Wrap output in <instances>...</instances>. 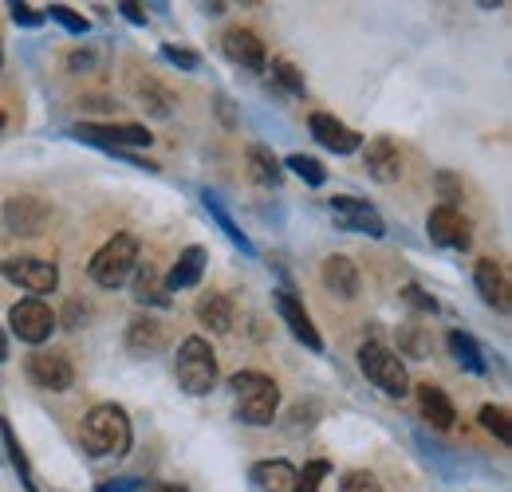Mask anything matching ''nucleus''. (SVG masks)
<instances>
[{
	"label": "nucleus",
	"mask_w": 512,
	"mask_h": 492,
	"mask_svg": "<svg viewBox=\"0 0 512 492\" xmlns=\"http://www.w3.org/2000/svg\"><path fill=\"white\" fill-rule=\"evenodd\" d=\"M83 449L91 453V457H123L130 449V418L123 406H115V402H99V406H91L87 410V418H83Z\"/></svg>",
	"instance_id": "1"
},
{
	"label": "nucleus",
	"mask_w": 512,
	"mask_h": 492,
	"mask_svg": "<svg viewBox=\"0 0 512 492\" xmlns=\"http://www.w3.org/2000/svg\"><path fill=\"white\" fill-rule=\"evenodd\" d=\"M233 398H237V418L245 426H272L276 410H280V386L260 374V370H241L233 374Z\"/></svg>",
	"instance_id": "2"
},
{
	"label": "nucleus",
	"mask_w": 512,
	"mask_h": 492,
	"mask_svg": "<svg viewBox=\"0 0 512 492\" xmlns=\"http://www.w3.org/2000/svg\"><path fill=\"white\" fill-rule=\"evenodd\" d=\"M134 268H138V237L134 233H115L87 264V272L99 288H123L134 276Z\"/></svg>",
	"instance_id": "3"
},
{
	"label": "nucleus",
	"mask_w": 512,
	"mask_h": 492,
	"mask_svg": "<svg viewBox=\"0 0 512 492\" xmlns=\"http://www.w3.org/2000/svg\"><path fill=\"white\" fill-rule=\"evenodd\" d=\"M174 374H178V382H182V390H186V394H209V390L217 386V378H221L213 347H209L201 335L182 339L178 359H174Z\"/></svg>",
	"instance_id": "4"
},
{
	"label": "nucleus",
	"mask_w": 512,
	"mask_h": 492,
	"mask_svg": "<svg viewBox=\"0 0 512 492\" xmlns=\"http://www.w3.org/2000/svg\"><path fill=\"white\" fill-rule=\"evenodd\" d=\"M359 367L390 398H406L410 394V374L402 367V359L383 343H363L359 347Z\"/></svg>",
	"instance_id": "5"
},
{
	"label": "nucleus",
	"mask_w": 512,
	"mask_h": 492,
	"mask_svg": "<svg viewBox=\"0 0 512 492\" xmlns=\"http://www.w3.org/2000/svg\"><path fill=\"white\" fill-rule=\"evenodd\" d=\"M0 276L12 280L16 288L32 292L36 300L60 288V268L52 260H40V256H4L0 260Z\"/></svg>",
	"instance_id": "6"
},
{
	"label": "nucleus",
	"mask_w": 512,
	"mask_h": 492,
	"mask_svg": "<svg viewBox=\"0 0 512 492\" xmlns=\"http://www.w3.org/2000/svg\"><path fill=\"white\" fill-rule=\"evenodd\" d=\"M56 311L48 308L44 300H20V304H12L8 311V327H12V335L20 339V343H32V347H40V343H48L52 339V331H56Z\"/></svg>",
	"instance_id": "7"
},
{
	"label": "nucleus",
	"mask_w": 512,
	"mask_h": 492,
	"mask_svg": "<svg viewBox=\"0 0 512 492\" xmlns=\"http://www.w3.org/2000/svg\"><path fill=\"white\" fill-rule=\"evenodd\" d=\"M4 229L12 237H36L44 233V225L52 221V205L44 197H32V193H16L4 201Z\"/></svg>",
	"instance_id": "8"
},
{
	"label": "nucleus",
	"mask_w": 512,
	"mask_h": 492,
	"mask_svg": "<svg viewBox=\"0 0 512 492\" xmlns=\"http://www.w3.org/2000/svg\"><path fill=\"white\" fill-rule=\"evenodd\" d=\"M331 213H335V221L343 225V229H351V233H367V237H386V221L379 217V209L375 205H367L363 197H347V193H339V197H331Z\"/></svg>",
	"instance_id": "9"
},
{
	"label": "nucleus",
	"mask_w": 512,
	"mask_h": 492,
	"mask_svg": "<svg viewBox=\"0 0 512 492\" xmlns=\"http://www.w3.org/2000/svg\"><path fill=\"white\" fill-rule=\"evenodd\" d=\"M28 378L40 386V390H52V394H64L75 386V367L64 351H36L28 359Z\"/></svg>",
	"instance_id": "10"
},
{
	"label": "nucleus",
	"mask_w": 512,
	"mask_h": 492,
	"mask_svg": "<svg viewBox=\"0 0 512 492\" xmlns=\"http://www.w3.org/2000/svg\"><path fill=\"white\" fill-rule=\"evenodd\" d=\"M75 138L83 142H95V146H107V150H123V146H150L154 134L146 126H134V123H119V126H99V123H79L71 130Z\"/></svg>",
	"instance_id": "11"
},
{
	"label": "nucleus",
	"mask_w": 512,
	"mask_h": 492,
	"mask_svg": "<svg viewBox=\"0 0 512 492\" xmlns=\"http://www.w3.org/2000/svg\"><path fill=\"white\" fill-rule=\"evenodd\" d=\"M221 48H225L229 60L241 63V67H249V71H264V67H268L264 40L256 36L253 28H229V32L221 36Z\"/></svg>",
	"instance_id": "12"
},
{
	"label": "nucleus",
	"mask_w": 512,
	"mask_h": 492,
	"mask_svg": "<svg viewBox=\"0 0 512 492\" xmlns=\"http://www.w3.org/2000/svg\"><path fill=\"white\" fill-rule=\"evenodd\" d=\"M320 280H323V288H327L331 296H339V300H355V296H359V284H363V276H359L355 260H351V256H343V252H335V256H327V260H323Z\"/></svg>",
	"instance_id": "13"
},
{
	"label": "nucleus",
	"mask_w": 512,
	"mask_h": 492,
	"mask_svg": "<svg viewBox=\"0 0 512 492\" xmlns=\"http://www.w3.org/2000/svg\"><path fill=\"white\" fill-rule=\"evenodd\" d=\"M473 284H477V292H481V300H485L489 308L509 311V272L501 268V260H493V256L477 260Z\"/></svg>",
	"instance_id": "14"
},
{
	"label": "nucleus",
	"mask_w": 512,
	"mask_h": 492,
	"mask_svg": "<svg viewBox=\"0 0 512 492\" xmlns=\"http://www.w3.org/2000/svg\"><path fill=\"white\" fill-rule=\"evenodd\" d=\"M426 229H430V241L442 248H469V241H473L469 221H465L457 209H449V205H438V209L430 213Z\"/></svg>",
	"instance_id": "15"
},
{
	"label": "nucleus",
	"mask_w": 512,
	"mask_h": 492,
	"mask_svg": "<svg viewBox=\"0 0 512 492\" xmlns=\"http://www.w3.org/2000/svg\"><path fill=\"white\" fill-rule=\"evenodd\" d=\"M276 311H280V319L288 323V331L308 347V351H323V339L320 331H316V323H312V315L304 311V304L296 300V296H288V292H276Z\"/></svg>",
	"instance_id": "16"
},
{
	"label": "nucleus",
	"mask_w": 512,
	"mask_h": 492,
	"mask_svg": "<svg viewBox=\"0 0 512 492\" xmlns=\"http://www.w3.org/2000/svg\"><path fill=\"white\" fill-rule=\"evenodd\" d=\"M363 166H367V174H371L375 182H383V185L402 178V154H398V146H394L390 138L367 142V150H363Z\"/></svg>",
	"instance_id": "17"
},
{
	"label": "nucleus",
	"mask_w": 512,
	"mask_h": 492,
	"mask_svg": "<svg viewBox=\"0 0 512 492\" xmlns=\"http://www.w3.org/2000/svg\"><path fill=\"white\" fill-rule=\"evenodd\" d=\"M308 126H312L316 142H320V146H327V150H335V154H355V150L363 146V138H359L351 126L339 123L335 115H323V111H316V115L308 119Z\"/></svg>",
	"instance_id": "18"
},
{
	"label": "nucleus",
	"mask_w": 512,
	"mask_h": 492,
	"mask_svg": "<svg viewBox=\"0 0 512 492\" xmlns=\"http://www.w3.org/2000/svg\"><path fill=\"white\" fill-rule=\"evenodd\" d=\"M193 311H197V323H205L213 335H229L233 323H237V308H233V300L225 292H205Z\"/></svg>",
	"instance_id": "19"
},
{
	"label": "nucleus",
	"mask_w": 512,
	"mask_h": 492,
	"mask_svg": "<svg viewBox=\"0 0 512 492\" xmlns=\"http://www.w3.org/2000/svg\"><path fill=\"white\" fill-rule=\"evenodd\" d=\"M127 347L134 355H158L166 347V323L154 315H134L127 327Z\"/></svg>",
	"instance_id": "20"
},
{
	"label": "nucleus",
	"mask_w": 512,
	"mask_h": 492,
	"mask_svg": "<svg viewBox=\"0 0 512 492\" xmlns=\"http://www.w3.org/2000/svg\"><path fill=\"white\" fill-rule=\"evenodd\" d=\"M130 87H134V99H138V107L146 115H154V119H170L174 115V95L154 75H134Z\"/></svg>",
	"instance_id": "21"
},
{
	"label": "nucleus",
	"mask_w": 512,
	"mask_h": 492,
	"mask_svg": "<svg viewBox=\"0 0 512 492\" xmlns=\"http://www.w3.org/2000/svg\"><path fill=\"white\" fill-rule=\"evenodd\" d=\"M418 406H422V418H426L434 430H449L453 418H457V410H453V402L446 398V390L434 386V382H422V386H418Z\"/></svg>",
	"instance_id": "22"
},
{
	"label": "nucleus",
	"mask_w": 512,
	"mask_h": 492,
	"mask_svg": "<svg viewBox=\"0 0 512 492\" xmlns=\"http://www.w3.org/2000/svg\"><path fill=\"white\" fill-rule=\"evenodd\" d=\"M296 465L288 461H260L253 469V481L260 492H296Z\"/></svg>",
	"instance_id": "23"
},
{
	"label": "nucleus",
	"mask_w": 512,
	"mask_h": 492,
	"mask_svg": "<svg viewBox=\"0 0 512 492\" xmlns=\"http://www.w3.org/2000/svg\"><path fill=\"white\" fill-rule=\"evenodd\" d=\"M201 272H205V248L190 245L182 256H178V264L170 268V276H166V292H182V288H193L197 280H201Z\"/></svg>",
	"instance_id": "24"
},
{
	"label": "nucleus",
	"mask_w": 512,
	"mask_h": 492,
	"mask_svg": "<svg viewBox=\"0 0 512 492\" xmlns=\"http://www.w3.org/2000/svg\"><path fill=\"white\" fill-rule=\"evenodd\" d=\"M134 300L138 304H158V308H166L170 304V296H166V284H162V276H158V268L146 260H138V268H134Z\"/></svg>",
	"instance_id": "25"
},
{
	"label": "nucleus",
	"mask_w": 512,
	"mask_h": 492,
	"mask_svg": "<svg viewBox=\"0 0 512 492\" xmlns=\"http://www.w3.org/2000/svg\"><path fill=\"white\" fill-rule=\"evenodd\" d=\"M249 174H253V182H260V185H280L284 166L276 162V154H272L268 146H249Z\"/></svg>",
	"instance_id": "26"
},
{
	"label": "nucleus",
	"mask_w": 512,
	"mask_h": 492,
	"mask_svg": "<svg viewBox=\"0 0 512 492\" xmlns=\"http://www.w3.org/2000/svg\"><path fill=\"white\" fill-rule=\"evenodd\" d=\"M449 351H453V359H457L461 367L473 370V374H485V370H489V363L481 359V347H477L465 331H449Z\"/></svg>",
	"instance_id": "27"
},
{
	"label": "nucleus",
	"mask_w": 512,
	"mask_h": 492,
	"mask_svg": "<svg viewBox=\"0 0 512 492\" xmlns=\"http://www.w3.org/2000/svg\"><path fill=\"white\" fill-rule=\"evenodd\" d=\"M205 209H209V217H213V221H217V225H221V233H225V237H229V241H233V245L241 248V252H249V256H253L256 248H253V241H249V237H245V233H241V229H237V221H233V217H229V213H225V209H221V201H217V197H213V193H205Z\"/></svg>",
	"instance_id": "28"
},
{
	"label": "nucleus",
	"mask_w": 512,
	"mask_h": 492,
	"mask_svg": "<svg viewBox=\"0 0 512 492\" xmlns=\"http://www.w3.org/2000/svg\"><path fill=\"white\" fill-rule=\"evenodd\" d=\"M0 433H4V449H8V457H12V469L20 473L24 489H28V492H40V489H36V477H32V465H28V457H24V449H20V441H16L12 426H8V422H0Z\"/></svg>",
	"instance_id": "29"
},
{
	"label": "nucleus",
	"mask_w": 512,
	"mask_h": 492,
	"mask_svg": "<svg viewBox=\"0 0 512 492\" xmlns=\"http://www.w3.org/2000/svg\"><path fill=\"white\" fill-rule=\"evenodd\" d=\"M481 426L493 433L497 441H512V422L505 406H481Z\"/></svg>",
	"instance_id": "30"
},
{
	"label": "nucleus",
	"mask_w": 512,
	"mask_h": 492,
	"mask_svg": "<svg viewBox=\"0 0 512 492\" xmlns=\"http://www.w3.org/2000/svg\"><path fill=\"white\" fill-rule=\"evenodd\" d=\"M284 166H288L292 174H300V178H304L308 185H323V182H327V170H323L316 158H308V154H292Z\"/></svg>",
	"instance_id": "31"
},
{
	"label": "nucleus",
	"mask_w": 512,
	"mask_h": 492,
	"mask_svg": "<svg viewBox=\"0 0 512 492\" xmlns=\"http://www.w3.org/2000/svg\"><path fill=\"white\" fill-rule=\"evenodd\" d=\"M272 75L292 91V95H304V75H300V67L288 60H272Z\"/></svg>",
	"instance_id": "32"
},
{
	"label": "nucleus",
	"mask_w": 512,
	"mask_h": 492,
	"mask_svg": "<svg viewBox=\"0 0 512 492\" xmlns=\"http://www.w3.org/2000/svg\"><path fill=\"white\" fill-rule=\"evenodd\" d=\"M48 16H52L56 24H64L67 32H75V36H87V28H91V24H87L79 12H71L67 4H52V8H48Z\"/></svg>",
	"instance_id": "33"
},
{
	"label": "nucleus",
	"mask_w": 512,
	"mask_h": 492,
	"mask_svg": "<svg viewBox=\"0 0 512 492\" xmlns=\"http://www.w3.org/2000/svg\"><path fill=\"white\" fill-rule=\"evenodd\" d=\"M323 477H327V461H312L304 473H296V492H320Z\"/></svg>",
	"instance_id": "34"
},
{
	"label": "nucleus",
	"mask_w": 512,
	"mask_h": 492,
	"mask_svg": "<svg viewBox=\"0 0 512 492\" xmlns=\"http://www.w3.org/2000/svg\"><path fill=\"white\" fill-rule=\"evenodd\" d=\"M339 492H383V489H379V481H375L371 473H359V469H355V473H347V477L339 481Z\"/></svg>",
	"instance_id": "35"
},
{
	"label": "nucleus",
	"mask_w": 512,
	"mask_h": 492,
	"mask_svg": "<svg viewBox=\"0 0 512 492\" xmlns=\"http://www.w3.org/2000/svg\"><path fill=\"white\" fill-rule=\"evenodd\" d=\"M434 185H438V193H442V201H446L449 209H457V201H461V178H453L449 170H442L434 178Z\"/></svg>",
	"instance_id": "36"
},
{
	"label": "nucleus",
	"mask_w": 512,
	"mask_h": 492,
	"mask_svg": "<svg viewBox=\"0 0 512 492\" xmlns=\"http://www.w3.org/2000/svg\"><path fill=\"white\" fill-rule=\"evenodd\" d=\"M402 300L410 304V308H418V311H438V304H434V296H426L418 284H406L402 288Z\"/></svg>",
	"instance_id": "37"
},
{
	"label": "nucleus",
	"mask_w": 512,
	"mask_h": 492,
	"mask_svg": "<svg viewBox=\"0 0 512 492\" xmlns=\"http://www.w3.org/2000/svg\"><path fill=\"white\" fill-rule=\"evenodd\" d=\"M162 56H166V60L170 63H178V67H186V71H193V67H197V52H186V48H174V44H166V48H162Z\"/></svg>",
	"instance_id": "38"
},
{
	"label": "nucleus",
	"mask_w": 512,
	"mask_h": 492,
	"mask_svg": "<svg viewBox=\"0 0 512 492\" xmlns=\"http://www.w3.org/2000/svg\"><path fill=\"white\" fill-rule=\"evenodd\" d=\"M12 20H16V24H24V28H36L44 16H40V12H32L28 4H12Z\"/></svg>",
	"instance_id": "39"
},
{
	"label": "nucleus",
	"mask_w": 512,
	"mask_h": 492,
	"mask_svg": "<svg viewBox=\"0 0 512 492\" xmlns=\"http://www.w3.org/2000/svg\"><path fill=\"white\" fill-rule=\"evenodd\" d=\"M67 67H71V71H87V67H95V52H71V56H67Z\"/></svg>",
	"instance_id": "40"
},
{
	"label": "nucleus",
	"mask_w": 512,
	"mask_h": 492,
	"mask_svg": "<svg viewBox=\"0 0 512 492\" xmlns=\"http://www.w3.org/2000/svg\"><path fill=\"white\" fill-rule=\"evenodd\" d=\"M119 8H123V16H127L130 24H146V16H142V8H138V4H134V0H123V4H119Z\"/></svg>",
	"instance_id": "41"
},
{
	"label": "nucleus",
	"mask_w": 512,
	"mask_h": 492,
	"mask_svg": "<svg viewBox=\"0 0 512 492\" xmlns=\"http://www.w3.org/2000/svg\"><path fill=\"white\" fill-rule=\"evenodd\" d=\"M154 492H186L182 485H162V489H154Z\"/></svg>",
	"instance_id": "42"
},
{
	"label": "nucleus",
	"mask_w": 512,
	"mask_h": 492,
	"mask_svg": "<svg viewBox=\"0 0 512 492\" xmlns=\"http://www.w3.org/2000/svg\"><path fill=\"white\" fill-rule=\"evenodd\" d=\"M4 359H8V355H4V339H0V363H4Z\"/></svg>",
	"instance_id": "43"
},
{
	"label": "nucleus",
	"mask_w": 512,
	"mask_h": 492,
	"mask_svg": "<svg viewBox=\"0 0 512 492\" xmlns=\"http://www.w3.org/2000/svg\"><path fill=\"white\" fill-rule=\"evenodd\" d=\"M0 67H4V48H0Z\"/></svg>",
	"instance_id": "44"
},
{
	"label": "nucleus",
	"mask_w": 512,
	"mask_h": 492,
	"mask_svg": "<svg viewBox=\"0 0 512 492\" xmlns=\"http://www.w3.org/2000/svg\"><path fill=\"white\" fill-rule=\"evenodd\" d=\"M0 126H4V111H0Z\"/></svg>",
	"instance_id": "45"
}]
</instances>
